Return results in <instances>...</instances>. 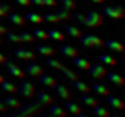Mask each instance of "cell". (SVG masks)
Returning a JSON list of instances; mask_svg holds the SVG:
<instances>
[{"label": "cell", "instance_id": "1", "mask_svg": "<svg viewBox=\"0 0 125 117\" xmlns=\"http://www.w3.org/2000/svg\"><path fill=\"white\" fill-rule=\"evenodd\" d=\"M42 108H44V106L41 104L39 101L28 102V104L20 106V108H17V110H13V112L9 113V115H6V117H35L37 113L42 112Z\"/></svg>", "mask_w": 125, "mask_h": 117}, {"label": "cell", "instance_id": "2", "mask_svg": "<svg viewBox=\"0 0 125 117\" xmlns=\"http://www.w3.org/2000/svg\"><path fill=\"white\" fill-rule=\"evenodd\" d=\"M74 17H75L77 22L85 24L86 27H99L103 24V15L98 13V11H88L85 17H81V15H74Z\"/></svg>", "mask_w": 125, "mask_h": 117}, {"label": "cell", "instance_id": "3", "mask_svg": "<svg viewBox=\"0 0 125 117\" xmlns=\"http://www.w3.org/2000/svg\"><path fill=\"white\" fill-rule=\"evenodd\" d=\"M17 92L20 93V97H26V99H31L35 95V84L31 81H20V84L17 86Z\"/></svg>", "mask_w": 125, "mask_h": 117}, {"label": "cell", "instance_id": "4", "mask_svg": "<svg viewBox=\"0 0 125 117\" xmlns=\"http://www.w3.org/2000/svg\"><path fill=\"white\" fill-rule=\"evenodd\" d=\"M79 42H81L83 46H86V48H99V46H103V40L99 39V37L92 35V33H85V35H81V37H79Z\"/></svg>", "mask_w": 125, "mask_h": 117}, {"label": "cell", "instance_id": "5", "mask_svg": "<svg viewBox=\"0 0 125 117\" xmlns=\"http://www.w3.org/2000/svg\"><path fill=\"white\" fill-rule=\"evenodd\" d=\"M86 71H88V75H90L92 79H96V81H98V79H103V77L107 75V66L96 62V64H90Z\"/></svg>", "mask_w": 125, "mask_h": 117}, {"label": "cell", "instance_id": "6", "mask_svg": "<svg viewBox=\"0 0 125 117\" xmlns=\"http://www.w3.org/2000/svg\"><path fill=\"white\" fill-rule=\"evenodd\" d=\"M103 15H107V17H110V18H116V20H120V18H123V9L120 8V6H112V4H105L103 6Z\"/></svg>", "mask_w": 125, "mask_h": 117}, {"label": "cell", "instance_id": "7", "mask_svg": "<svg viewBox=\"0 0 125 117\" xmlns=\"http://www.w3.org/2000/svg\"><path fill=\"white\" fill-rule=\"evenodd\" d=\"M2 66H4L6 70H8V73H9V75H13V77H17V79H22V77H24L22 68H19L17 64L9 62V60H4V62H2Z\"/></svg>", "mask_w": 125, "mask_h": 117}, {"label": "cell", "instance_id": "8", "mask_svg": "<svg viewBox=\"0 0 125 117\" xmlns=\"http://www.w3.org/2000/svg\"><path fill=\"white\" fill-rule=\"evenodd\" d=\"M41 73H44L42 66L37 64V62H31V60H30V64L26 66V70H24V75H30V77H39Z\"/></svg>", "mask_w": 125, "mask_h": 117}, {"label": "cell", "instance_id": "9", "mask_svg": "<svg viewBox=\"0 0 125 117\" xmlns=\"http://www.w3.org/2000/svg\"><path fill=\"white\" fill-rule=\"evenodd\" d=\"M13 55H15L17 58H22V60H33V58H35V51L26 50V48H19V50H15Z\"/></svg>", "mask_w": 125, "mask_h": 117}, {"label": "cell", "instance_id": "10", "mask_svg": "<svg viewBox=\"0 0 125 117\" xmlns=\"http://www.w3.org/2000/svg\"><path fill=\"white\" fill-rule=\"evenodd\" d=\"M2 102L6 104V108H11V110H17V108H20V106H22L20 99H19V97H13V93H8V97H6Z\"/></svg>", "mask_w": 125, "mask_h": 117}, {"label": "cell", "instance_id": "11", "mask_svg": "<svg viewBox=\"0 0 125 117\" xmlns=\"http://www.w3.org/2000/svg\"><path fill=\"white\" fill-rule=\"evenodd\" d=\"M53 90H55V93H57V97H59V99H62V101L70 99V90H68L66 86H62V84H59V82H55Z\"/></svg>", "mask_w": 125, "mask_h": 117}, {"label": "cell", "instance_id": "12", "mask_svg": "<svg viewBox=\"0 0 125 117\" xmlns=\"http://www.w3.org/2000/svg\"><path fill=\"white\" fill-rule=\"evenodd\" d=\"M37 101L42 106H46V104H52V102H53V97H52V93H48L46 90H41V92H37Z\"/></svg>", "mask_w": 125, "mask_h": 117}, {"label": "cell", "instance_id": "13", "mask_svg": "<svg viewBox=\"0 0 125 117\" xmlns=\"http://www.w3.org/2000/svg\"><path fill=\"white\" fill-rule=\"evenodd\" d=\"M59 51H61V55H64V57H68V58H74L75 55H77V50H75L74 46H70V44H61Z\"/></svg>", "mask_w": 125, "mask_h": 117}, {"label": "cell", "instance_id": "14", "mask_svg": "<svg viewBox=\"0 0 125 117\" xmlns=\"http://www.w3.org/2000/svg\"><path fill=\"white\" fill-rule=\"evenodd\" d=\"M90 90L96 95H101V97H107V95H109V88H107L105 84H101V82H94V84L90 86Z\"/></svg>", "mask_w": 125, "mask_h": 117}, {"label": "cell", "instance_id": "15", "mask_svg": "<svg viewBox=\"0 0 125 117\" xmlns=\"http://www.w3.org/2000/svg\"><path fill=\"white\" fill-rule=\"evenodd\" d=\"M48 113H50L52 117H66V110L62 108V106H59V104H50Z\"/></svg>", "mask_w": 125, "mask_h": 117}, {"label": "cell", "instance_id": "16", "mask_svg": "<svg viewBox=\"0 0 125 117\" xmlns=\"http://www.w3.org/2000/svg\"><path fill=\"white\" fill-rule=\"evenodd\" d=\"M37 53L42 55V57H53L55 50L52 46H48V44H39V46H37Z\"/></svg>", "mask_w": 125, "mask_h": 117}, {"label": "cell", "instance_id": "17", "mask_svg": "<svg viewBox=\"0 0 125 117\" xmlns=\"http://www.w3.org/2000/svg\"><path fill=\"white\" fill-rule=\"evenodd\" d=\"M107 102H109V106H112L116 110H123V101L120 97H116V95H112V93L107 95Z\"/></svg>", "mask_w": 125, "mask_h": 117}, {"label": "cell", "instance_id": "18", "mask_svg": "<svg viewBox=\"0 0 125 117\" xmlns=\"http://www.w3.org/2000/svg\"><path fill=\"white\" fill-rule=\"evenodd\" d=\"M37 79H39V82H41L42 86H46V88H53L55 82H57L53 77H52V75H46V73H41Z\"/></svg>", "mask_w": 125, "mask_h": 117}, {"label": "cell", "instance_id": "19", "mask_svg": "<svg viewBox=\"0 0 125 117\" xmlns=\"http://www.w3.org/2000/svg\"><path fill=\"white\" fill-rule=\"evenodd\" d=\"M72 82V88H75L77 92H81V93H88L90 86L86 84L85 81H81V79H75V81H70Z\"/></svg>", "mask_w": 125, "mask_h": 117}, {"label": "cell", "instance_id": "20", "mask_svg": "<svg viewBox=\"0 0 125 117\" xmlns=\"http://www.w3.org/2000/svg\"><path fill=\"white\" fill-rule=\"evenodd\" d=\"M72 62H74V66L77 68V70H88V66H90L88 60L83 58V57H79V55H75V57L72 58Z\"/></svg>", "mask_w": 125, "mask_h": 117}, {"label": "cell", "instance_id": "21", "mask_svg": "<svg viewBox=\"0 0 125 117\" xmlns=\"http://www.w3.org/2000/svg\"><path fill=\"white\" fill-rule=\"evenodd\" d=\"M79 102H83L85 106H96L98 104V97H94V95H90V93H81V101Z\"/></svg>", "mask_w": 125, "mask_h": 117}, {"label": "cell", "instance_id": "22", "mask_svg": "<svg viewBox=\"0 0 125 117\" xmlns=\"http://www.w3.org/2000/svg\"><path fill=\"white\" fill-rule=\"evenodd\" d=\"M26 22H30V24H35V26H39L41 22H42V15H39V13H33V11H30V13H26Z\"/></svg>", "mask_w": 125, "mask_h": 117}, {"label": "cell", "instance_id": "23", "mask_svg": "<svg viewBox=\"0 0 125 117\" xmlns=\"http://www.w3.org/2000/svg\"><path fill=\"white\" fill-rule=\"evenodd\" d=\"M8 20L13 26H24V24H26V20H24L22 15H19V13H8Z\"/></svg>", "mask_w": 125, "mask_h": 117}, {"label": "cell", "instance_id": "24", "mask_svg": "<svg viewBox=\"0 0 125 117\" xmlns=\"http://www.w3.org/2000/svg\"><path fill=\"white\" fill-rule=\"evenodd\" d=\"M116 58L112 57V55H109V53H103V55H99V64H103V66H116Z\"/></svg>", "mask_w": 125, "mask_h": 117}, {"label": "cell", "instance_id": "25", "mask_svg": "<svg viewBox=\"0 0 125 117\" xmlns=\"http://www.w3.org/2000/svg\"><path fill=\"white\" fill-rule=\"evenodd\" d=\"M64 110H66L68 113H72V115H77V113L81 112L79 104H77V102H72L70 99H66V104H64Z\"/></svg>", "mask_w": 125, "mask_h": 117}, {"label": "cell", "instance_id": "26", "mask_svg": "<svg viewBox=\"0 0 125 117\" xmlns=\"http://www.w3.org/2000/svg\"><path fill=\"white\" fill-rule=\"evenodd\" d=\"M0 86H2V90H4L6 93H15V92H17V84L13 81H6V79H4V81L0 82Z\"/></svg>", "mask_w": 125, "mask_h": 117}, {"label": "cell", "instance_id": "27", "mask_svg": "<svg viewBox=\"0 0 125 117\" xmlns=\"http://www.w3.org/2000/svg\"><path fill=\"white\" fill-rule=\"evenodd\" d=\"M64 29H66V35L72 37V39H79V37L83 35L81 29H79L77 26H70V24H66V27H64Z\"/></svg>", "mask_w": 125, "mask_h": 117}, {"label": "cell", "instance_id": "28", "mask_svg": "<svg viewBox=\"0 0 125 117\" xmlns=\"http://www.w3.org/2000/svg\"><path fill=\"white\" fill-rule=\"evenodd\" d=\"M48 39H53V40H59V42H62L64 40V33L61 31V29H48Z\"/></svg>", "mask_w": 125, "mask_h": 117}, {"label": "cell", "instance_id": "29", "mask_svg": "<svg viewBox=\"0 0 125 117\" xmlns=\"http://www.w3.org/2000/svg\"><path fill=\"white\" fill-rule=\"evenodd\" d=\"M103 46H107L109 50H112V51H121V50H123L121 42H118V40H114V39H109L107 42H103Z\"/></svg>", "mask_w": 125, "mask_h": 117}, {"label": "cell", "instance_id": "30", "mask_svg": "<svg viewBox=\"0 0 125 117\" xmlns=\"http://www.w3.org/2000/svg\"><path fill=\"white\" fill-rule=\"evenodd\" d=\"M61 71H62V75H64L68 81H75V79H79V73H75L74 70H70V68H66V66H61Z\"/></svg>", "mask_w": 125, "mask_h": 117}, {"label": "cell", "instance_id": "31", "mask_svg": "<svg viewBox=\"0 0 125 117\" xmlns=\"http://www.w3.org/2000/svg\"><path fill=\"white\" fill-rule=\"evenodd\" d=\"M107 79H109L112 84H116V86H123V79H121V75H118V73H112V71H107V75H105Z\"/></svg>", "mask_w": 125, "mask_h": 117}, {"label": "cell", "instance_id": "32", "mask_svg": "<svg viewBox=\"0 0 125 117\" xmlns=\"http://www.w3.org/2000/svg\"><path fill=\"white\" fill-rule=\"evenodd\" d=\"M59 6H61V9H66V11H74L75 9V0H59L57 2Z\"/></svg>", "mask_w": 125, "mask_h": 117}, {"label": "cell", "instance_id": "33", "mask_svg": "<svg viewBox=\"0 0 125 117\" xmlns=\"http://www.w3.org/2000/svg\"><path fill=\"white\" fill-rule=\"evenodd\" d=\"M92 113H94V117H107L110 112L107 108H103V106L96 104V106H92Z\"/></svg>", "mask_w": 125, "mask_h": 117}, {"label": "cell", "instance_id": "34", "mask_svg": "<svg viewBox=\"0 0 125 117\" xmlns=\"http://www.w3.org/2000/svg\"><path fill=\"white\" fill-rule=\"evenodd\" d=\"M31 35H33V39H39V40H46V39H48L46 29H42V27H39V26H37L35 29L31 31Z\"/></svg>", "mask_w": 125, "mask_h": 117}, {"label": "cell", "instance_id": "35", "mask_svg": "<svg viewBox=\"0 0 125 117\" xmlns=\"http://www.w3.org/2000/svg\"><path fill=\"white\" fill-rule=\"evenodd\" d=\"M17 37H19V42H24V44H31V42H33V40H35V39H33V35H31V33H26V31L19 33V35H17Z\"/></svg>", "mask_w": 125, "mask_h": 117}, {"label": "cell", "instance_id": "36", "mask_svg": "<svg viewBox=\"0 0 125 117\" xmlns=\"http://www.w3.org/2000/svg\"><path fill=\"white\" fill-rule=\"evenodd\" d=\"M42 22L57 24V22H59V18H57V15H55V13H44V15H42Z\"/></svg>", "mask_w": 125, "mask_h": 117}, {"label": "cell", "instance_id": "37", "mask_svg": "<svg viewBox=\"0 0 125 117\" xmlns=\"http://www.w3.org/2000/svg\"><path fill=\"white\" fill-rule=\"evenodd\" d=\"M46 64H48L50 68H55V70H61V66H62L61 60H57V58H52V57H46Z\"/></svg>", "mask_w": 125, "mask_h": 117}, {"label": "cell", "instance_id": "38", "mask_svg": "<svg viewBox=\"0 0 125 117\" xmlns=\"http://www.w3.org/2000/svg\"><path fill=\"white\" fill-rule=\"evenodd\" d=\"M55 15H57L59 20H68V18H72V11H66V9H59V11H55Z\"/></svg>", "mask_w": 125, "mask_h": 117}, {"label": "cell", "instance_id": "39", "mask_svg": "<svg viewBox=\"0 0 125 117\" xmlns=\"http://www.w3.org/2000/svg\"><path fill=\"white\" fill-rule=\"evenodd\" d=\"M9 13V6L8 4H0V17H8Z\"/></svg>", "mask_w": 125, "mask_h": 117}, {"label": "cell", "instance_id": "40", "mask_svg": "<svg viewBox=\"0 0 125 117\" xmlns=\"http://www.w3.org/2000/svg\"><path fill=\"white\" fill-rule=\"evenodd\" d=\"M42 6H46V8H55V6H57V0H42Z\"/></svg>", "mask_w": 125, "mask_h": 117}, {"label": "cell", "instance_id": "41", "mask_svg": "<svg viewBox=\"0 0 125 117\" xmlns=\"http://www.w3.org/2000/svg\"><path fill=\"white\" fill-rule=\"evenodd\" d=\"M6 37H8L9 42H19V37H17V33H6Z\"/></svg>", "mask_w": 125, "mask_h": 117}, {"label": "cell", "instance_id": "42", "mask_svg": "<svg viewBox=\"0 0 125 117\" xmlns=\"http://www.w3.org/2000/svg\"><path fill=\"white\" fill-rule=\"evenodd\" d=\"M6 33H8V27H6V26H2V24H0V42H2V37H4Z\"/></svg>", "mask_w": 125, "mask_h": 117}, {"label": "cell", "instance_id": "43", "mask_svg": "<svg viewBox=\"0 0 125 117\" xmlns=\"http://www.w3.org/2000/svg\"><path fill=\"white\" fill-rule=\"evenodd\" d=\"M19 6H30V0H15Z\"/></svg>", "mask_w": 125, "mask_h": 117}, {"label": "cell", "instance_id": "44", "mask_svg": "<svg viewBox=\"0 0 125 117\" xmlns=\"http://www.w3.org/2000/svg\"><path fill=\"white\" fill-rule=\"evenodd\" d=\"M30 4H35V6H42V0H30Z\"/></svg>", "mask_w": 125, "mask_h": 117}, {"label": "cell", "instance_id": "45", "mask_svg": "<svg viewBox=\"0 0 125 117\" xmlns=\"http://www.w3.org/2000/svg\"><path fill=\"white\" fill-rule=\"evenodd\" d=\"M6 110H8V108H6V104H4V102H2V101H0V113H4Z\"/></svg>", "mask_w": 125, "mask_h": 117}, {"label": "cell", "instance_id": "46", "mask_svg": "<svg viewBox=\"0 0 125 117\" xmlns=\"http://www.w3.org/2000/svg\"><path fill=\"white\" fill-rule=\"evenodd\" d=\"M35 117H52V115H50V113H42V112H41V113H37Z\"/></svg>", "mask_w": 125, "mask_h": 117}, {"label": "cell", "instance_id": "47", "mask_svg": "<svg viewBox=\"0 0 125 117\" xmlns=\"http://www.w3.org/2000/svg\"><path fill=\"white\" fill-rule=\"evenodd\" d=\"M4 60H6V55H4V53H0V64L4 62Z\"/></svg>", "mask_w": 125, "mask_h": 117}, {"label": "cell", "instance_id": "48", "mask_svg": "<svg viewBox=\"0 0 125 117\" xmlns=\"http://www.w3.org/2000/svg\"><path fill=\"white\" fill-rule=\"evenodd\" d=\"M90 2H94V4H103L105 0H90Z\"/></svg>", "mask_w": 125, "mask_h": 117}, {"label": "cell", "instance_id": "49", "mask_svg": "<svg viewBox=\"0 0 125 117\" xmlns=\"http://www.w3.org/2000/svg\"><path fill=\"white\" fill-rule=\"evenodd\" d=\"M74 117H88V115H86V113H81V112H79L77 115H74Z\"/></svg>", "mask_w": 125, "mask_h": 117}, {"label": "cell", "instance_id": "50", "mask_svg": "<svg viewBox=\"0 0 125 117\" xmlns=\"http://www.w3.org/2000/svg\"><path fill=\"white\" fill-rule=\"evenodd\" d=\"M107 117H120V115H118V113H109Z\"/></svg>", "mask_w": 125, "mask_h": 117}, {"label": "cell", "instance_id": "51", "mask_svg": "<svg viewBox=\"0 0 125 117\" xmlns=\"http://www.w3.org/2000/svg\"><path fill=\"white\" fill-rule=\"evenodd\" d=\"M2 81H4V75H2V73H0V82H2Z\"/></svg>", "mask_w": 125, "mask_h": 117}]
</instances>
